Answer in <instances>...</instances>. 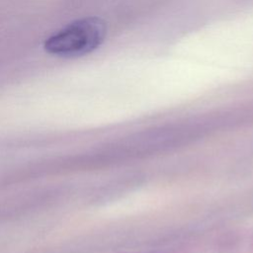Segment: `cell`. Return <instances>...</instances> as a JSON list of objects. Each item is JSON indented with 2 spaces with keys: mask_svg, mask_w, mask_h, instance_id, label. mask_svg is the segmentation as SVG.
<instances>
[{
  "mask_svg": "<svg viewBox=\"0 0 253 253\" xmlns=\"http://www.w3.org/2000/svg\"><path fill=\"white\" fill-rule=\"evenodd\" d=\"M107 35L106 22L99 17L73 21L47 38L44 50L60 57H78L97 49Z\"/></svg>",
  "mask_w": 253,
  "mask_h": 253,
  "instance_id": "6da1fadb",
  "label": "cell"
}]
</instances>
